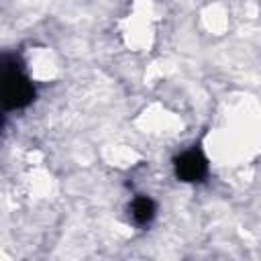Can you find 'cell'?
Instances as JSON below:
<instances>
[{
    "label": "cell",
    "instance_id": "1",
    "mask_svg": "<svg viewBox=\"0 0 261 261\" xmlns=\"http://www.w3.org/2000/svg\"><path fill=\"white\" fill-rule=\"evenodd\" d=\"M35 98V88L29 77L12 65H4V84H2V102L8 110L24 108Z\"/></svg>",
    "mask_w": 261,
    "mask_h": 261
},
{
    "label": "cell",
    "instance_id": "2",
    "mask_svg": "<svg viewBox=\"0 0 261 261\" xmlns=\"http://www.w3.org/2000/svg\"><path fill=\"white\" fill-rule=\"evenodd\" d=\"M208 173L206 157L200 151H186L175 159V175L184 181H200Z\"/></svg>",
    "mask_w": 261,
    "mask_h": 261
},
{
    "label": "cell",
    "instance_id": "3",
    "mask_svg": "<svg viewBox=\"0 0 261 261\" xmlns=\"http://www.w3.org/2000/svg\"><path fill=\"white\" fill-rule=\"evenodd\" d=\"M130 210H133V218H135L139 224H147V222L155 216V204H153V200L147 198V196L135 198Z\"/></svg>",
    "mask_w": 261,
    "mask_h": 261
}]
</instances>
